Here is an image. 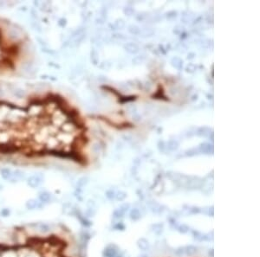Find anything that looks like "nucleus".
<instances>
[{
	"label": "nucleus",
	"mask_w": 260,
	"mask_h": 257,
	"mask_svg": "<svg viewBox=\"0 0 260 257\" xmlns=\"http://www.w3.org/2000/svg\"><path fill=\"white\" fill-rule=\"evenodd\" d=\"M88 126L81 112L55 91L30 94L21 102L0 98V163L46 166L69 161L87 166Z\"/></svg>",
	"instance_id": "nucleus-1"
},
{
	"label": "nucleus",
	"mask_w": 260,
	"mask_h": 257,
	"mask_svg": "<svg viewBox=\"0 0 260 257\" xmlns=\"http://www.w3.org/2000/svg\"><path fill=\"white\" fill-rule=\"evenodd\" d=\"M0 257H81V250L76 235L59 223L0 220Z\"/></svg>",
	"instance_id": "nucleus-2"
},
{
	"label": "nucleus",
	"mask_w": 260,
	"mask_h": 257,
	"mask_svg": "<svg viewBox=\"0 0 260 257\" xmlns=\"http://www.w3.org/2000/svg\"><path fill=\"white\" fill-rule=\"evenodd\" d=\"M30 38L23 29L0 16V76H12L30 57Z\"/></svg>",
	"instance_id": "nucleus-3"
}]
</instances>
